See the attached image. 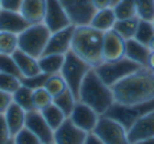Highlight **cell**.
Instances as JSON below:
<instances>
[{
  "mask_svg": "<svg viewBox=\"0 0 154 144\" xmlns=\"http://www.w3.org/2000/svg\"><path fill=\"white\" fill-rule=\"evenodd\" d=\"M114 100L117 104L135 105L154 100V71L140 66L130 75L112 85Z\"/></svg>",
  "mask_w": 154,
  "mask_h": 144,
  "instance_id": "obj_1",
  "label": "cell"
},
{
  "mask_svg": "<svg viewBox=\"0 0 154 144\" xmlns=\"http://www.w3.org/2000/svg\"><path fill=\"white\" fill-rule=\"evenodd\" d=\"M102 42H104V32H100L91 25H78L75 26L74 30L71 51H74L81 59H84L92 68H95L104 62Z\"/></svg>",
  "mask_w": 154,
  "mask_h": 144,
  "instance_id": "obj_2",
  "label": "cell"
},
{
  "mask_svg": "<svg viewBox=\"0 0 154 144\" xmlns=\"http://www.w3.org/2000/svg\"><path fill=\"white\" fill-rule=\"evenodd\" d=\"M78 101H82L84 104L89 105L100 115H104L108 108L115 103L112 88L101 79L94 68L88 72L82 81Z\"/></svg>",
  "mask_w": 154,
  "mask_h": 144,
  "instance_id": "obj_3",
  "label": "cell"
},
{
  "mask_svg": "<svg viewBox=\"0 0 154 144\" xmlns=\"http://www.w3.org/2000/svg\"><path fill=\"white\" fill-rule=\"evenodd\" d=\"M19 36V49L26 52L27 55H32L39 59L43 55L46 43L51 36V30L46 28L45 23L29 25Z\"/></svg>",
  "mask_w": 154,
  "mask_h": 144,
  "instance_id": "obj_4",
  "label": "cell"
},
{
  "mask_svg": "<svg viewBox=\"0 0 154 144\" xmlns=\"http://www.w3.org/2000/svg\"><path fill=\"white\" fill-rule=\"evenodd\" d=\"M91 69L92 66L87 63L84 59H81L74 51H69L65 55V62H63V66L60 71V75L65 79L68 89L74 94L76 100L79 95V88L82 85V81Z\"/></svg>",
  "mask_w": 154,
  "mask_h": 144,
  "instance_id": "obj_5",
  "label": "cell"
},
{
  "mask_svg": "<svg viewBox=\"0 0 154 144\" xmlns=\"http://www.w3.org/2000/svg\"><path fill=\"white\" fill-rule=\"evenodd\" d=\"M138 68H140L138 63H135L131 59H128L127 56H124L117 61H104L98 66H95L94 69L104 82L109 87H112L118 81H121L122 78H125Z\"/></svg>",
  "mask_w": 154,
  "mask_h": 144,
  "instance_id": "obj_6",
  "label": "cell"
},
{
  "mask_svg": "<svg viewBox=\"0 0 154 144\" xmlns=\"http://www.w3.org/2000/svg\"><path fill=\"white\" fill-rule=\"evenodd\" d=\"M154 110V100L153 101H148L144 104H135V105H122V104H117L114 103L108 111L104 114L107 117H111L117 120L118 123H121L127 131L131 128V125L138 120L144 114H147L150 111Z\"/></svg>",
  "mask_w": 154,
  "mask_h": 144,
  "instance_id": "obj_7",
  "label": "cell"
},
{
  "mask_svg": "<svg viewBox=\"0 0 154 144\" xmlns=\"http://www.w3.org/2000/svg\"><path fill=\"white\" fill-rule=\"evenodd\" d=\"M92 133H95L104 144H131L128 140L127 128L111 117L100 115L97 127Z\"/></svg>",
  "mask_w": 154,
  "mask_h": 144,
  "instance_id": "obj_8",
  "label": "cell"
},
{
  "mask_svg": "<svg viewBox=\"0 0 154 144\" xmlns=\"http://www.w3.org/2000/svg\"><path fill=\"white\" fill-rule=\"evenodd\" d=\"M43 23L51 30V33L72 25L69 14L66 13L65 7L62 6L59 0H46V12H45Z\"/></svg>",
  "mask_w": 154,
  "mask_h": 144,
  "instance_id": "obj_9",
  "label": "cell"
},
{
  "mask_svg": "<svg viewBox=\"0 0 154 144\" xmlns=\"http://www.w3.org/2000/svg\"><path fill=\"white\" fill-rule=\"evenodd\" d=\"M71 17L72 25H89L95 13L91 0H59Z\"/></svg>",
  "mask_w": 154,
  "mask_h": 144,
  "instance_id": "obj_10",
  "label": "cell"
},
{
  "mask_svg": "<svg viewBox=\"0 0 154 144\" xmlns=\"http://www.w3.org/2000/svg\"><path fill=\"white\" fill-rule=\"evenodd\" d=\"M74 30L75 25H69L68 28H63L58 32L51 33L43 55H66L72 49Z\"/></svg>",
  "mask_w": 154,
  "mask_h": 144,
  "instance_id": "obj_11",
  "label": "cell"
},
{
  "mask_svg": "<svg viewBox=\"0 0 154 144\" xmlns=\"http://www.w3.org/2000/svg\"><path fill=\"white\" fill-rule=\"evenodd\" d=\"M68 118L82 131L92 133L97 127L98 120H100V114L94 108H91L89 105L84 104L82 101H76L74 110Z\"/></svg>",
  "mask_w": 154,
  "mask_h": 144,
  "instance_id": "obj_12",
  "label": "cell"
},
{
  "mask_svg": "<svg viewBox=\"0 0 154 144\" xmlns=\"http://www.w3.org/2000/svg\"><path fill=\"white\" fill-rule=\"evenodd\" d=\"M25 127L29 128L35 136H38L43 144L54 141V130L46 123V120L43 118L40 111L32 110L26 112V124H25Z\"/></svg>",
  "mask_w": 154,
  "mask_h": 144,
  "instance_id": "obj_13",
  "label": "cell"
},
{
  "mask_svg": "<svg viewBox=\"0 0 154 144\" xmlns=\"http://www.w3.org/2000/svg\"><path fill=\"white\" fill-rule=\"evenodd\" d=\"M125 56V39L112 30L104 33L102 42V58L104 61H117Z\"/></svg>",
  "mask_w": 154,
  "mask_h": 144,
  "instance_id": "obj_14",
  "label": "cell"
},
{
  "mask_svg": "<svg viewBox=\"0 0 154 144\" xmlns=\"http://www.w3.org/2000/svg\"><path fill=\"white\" fill-rule=\"evenodd\" d=\"M85 131L78 128L69 118L60 125L59 128L54 131V143L55 144H84L87 138Z\"/></svg>",
  "mask_w": 154,
  "mask_h": 144,
  "instance_id": "obj_15",
  "label": "cell"
},
{
  "mask_svg": "<svg viewBox=\"0 0 154 144\" xmlns=\"http://www.w3.org/2000/svg\"><path fill=\"white\" fill-rule=\"evenodd\" d=\"M150 137H154V110L138 118L128 130V140L131 144Z\"/></svg>",
  "mask_w": 154,
  "mask_h": 144,
  "instance_id": "obj_16",
  "label": "cell"
},
{
  "mask_svg": "<svg viewBox=\"0 0 154 144\" xmlns=\"http://www.w3.org/2000/svg\"><path fill=\"white\" fill-rule=\"evenodd\" d=\"M29 22L22 16L20 12L13 10H2L0 12V32H10L19 35L27 29Z\"/></svg>",
  "mask_w": 154,
  "mask_h": 144,
  "instance_id": "obj_17",
  "label": "cell"
},
{
  "mask_svg": "<svg viewBox=\"0 0 154 144\" xmlns=\"http://www.w3.org/2000/svg\"><path fill=\"white\" fill-rule=\"evenodd\" d=\"M12 56H13L14 62H16V65L19 68L22 78H33V76H38L42 74L38 58L27 55L26 52H23L20 49H17Z\"/></svg>",
  "mask_w": 154,
  "mask_h": 144,
  "instance_id": "obj_18",
  "label": "cell"
},
{
  "mask_svg": "<svg viewBox=\"0 0 154 144\" xmlns=\"http://www.w3.org/2000/svg\"><path fill=\"white\" fill-rule=\"evenodd\" d=\"M46 12V0H23L20 13L29 22V25L43 23Z\"/></svg>",
  "mask_w": 154,
  "mask_h": 144,
  "instance_id": "obj_19",
  "label": "cell"
},
{
  "mask_svg": "<svg viewBox=\"0 0 154 144\" xmlns=\"http://www.w3.org/2000/svg\"><path fill=\"white\" fill-rule=\"evenodd\" d=\"M5 118H6V123L9 125L10 134L13 137L22 128H25V124H26V111L23 110L22 107H19L16 103H12L10 107L5 112Z\"/></svg>",
  "mask_w": 154,
  "mask_h": 144,
  "instance_id": "obj_20",
  "label": "cell"
},
{
  "mask_svg": "<svg viewBox=\"0 0 154 144\" xmlns=\"http://www.w3.org/2000/svg\"><path fill=\"white\" fill-rule=\"evenodd\" d=\"M150 52L151 51H150L147 45L140 43L138 41H135L134 38L125 41V56L128 59H131L133 62L138 63L140 66H147Z\"/></svg>",
  "mask_w": 154,
  "mask_h": 144,
  "instance_id": "obj_21",
  "label": "cell"
},
{
  "mask_svg": "<svg viewBox=\"0 0 154 144\" xmlns=\"http://www.w3.org/2000/svg\"><path fill=\"white\" fill-rule=\"evenodd\" d=\"M117 22V16H115L112 7H107V9H101V10H95L92 19L89 22V25L92 28L98 29L100 32H108L112 30L114 25Z\"/></svg>",
  "mask_w": 154,
  "mask_h": 144,
  "instance_id": "obj_22",
  "label": "cell"
},
{
  "mask_svg": "<svg viewBox=\"0 0 154 144\" xmlns=\"http://www.w3.org/2000/svg\"><path fill=\"white\" fill-rule=\"evenodd\" d=\"M65 62V55H42L39 58V66L42 74L56 75L60 74Z\"/></svg>",
  "mask_w": 154,
  "mask_h": 144,
  "instance_id": "obj_23",
  "label": "cell"
},
{
  "mask_svg": "<svg viewBox=\"0 0 154 144\" xmlns=\"http://www.w3.org/2000/svg\"><path fill=\"white\" fill-rule=\"evenodd\" d=\"M138 17H131V19H122V20H117L114 25V30L120 35L122 39H133L138 26Z\"/></svg>",
  "mask_w": 154,
  "mask_h": 144,
  "instance_id": "obj_24",
  "label": "cell"
},
{
  "mask_svg": "<svg viewBox=\"0 0 154 144\" xmlns=\"http://www.w3.org/2000/svg\"><path fill=\"white\" fill-rule=\"evenodd\" d=\"M40 112H42L43 118L46 120V123L51 125V128L54 131L56 130V128H59L68 118V117L62 112V110H59L55 104H51L48 108H45V110L40 111Z\"/></svg>",
  "mask_w": 154,
  "mask_h": 144,
  "instance_id": "obj_25",
  "label": "cell"
},
{
  "mask_svg": "<svg viewBox=\"0 0 154 144\" xmlns=\"http://www.w3.org/2000/svg\"><path fill=\"white\" fill-rule=\"evenodd\" d=\"M13 103H16L19 107H22L26 112L35 110V107H33V89L26 87V85H22V87L13 94Z\"/></svg>",
  "mask_w": 154,
  "mask_h": 144,
  "instance_id": "obj_26",
  "label": "cell"
},
{
  "mask_svg": "<svg viewBox=\"0 0 154 144\" xmlns=\"http://www.w3.org/2000/svg\"><path fill=\"white\" fill-rule=\"evenodd\" d=\"M19 49V36L10 32H0V55H13Z\"/></svg>",
  "mask_w": 154,
  "mask_h": 144,
  "instance_id": "obj_27",
  "label": "cell"
},
{
  "mask_svg": "<svg viewBox=\"0 0 154 144\" xmlns=\"http://www.w3.org/2000/svg\"><path fill=\"white\" fill-rule=\"evenodd\" d=\"M112 10H114L115 16H117V20L137 17L134 0H120L118 3H115L112 6Z\"/></svg>",
  "mask_w": 154,
  "mask_h": 144,
  "instance_id": "obj_28",
  "label": "cell"
},
{
  "mask_svg": "<svg viewBox=\"0 0 154 144\" xmlns=\"http://www.w3.org/2000/svg\"><path fill=\"white\" fill-rule=\"evenodd\" d=\"M43 88L55 98V97L60 95L62 92H65L68 89V85L65 82V79L62 78V75L56 74V75H48L46 81L43 84Z\"/></svg>",
  "mask_w": 154,
  "mask_h": 144,
  "instance_id": "obj_29",
  "label": "cell"
},
{
  "mask_svg": "<svg viewBox=\"0 0 154 144\" xmlns=\"http://www.w3.org/2000/svg\"><path fill=\"white\" fill-rule=\"evenodd\" d=\"M76 101H78V100L75 98V95L69 91V89H66L65 92H62L60 95L54 98V104L59 108V110H62V112H63L66 117L71 115V112L74 110Z\"/></svg>",
  "mask_w": 154,
  "mask_h": 144,
  "instance_id": "obj_30",
  "label": "cell"
},
{
  "mask_svg": "<svg viewBox=\"0 0 154 144\" xmlns=\"http://www.w3.org/2000/svg\"><path fill=\"white\" fill-rule=\"evenodd\" d=\"M154 38V26L153 22L150 20H141L138 22V26H137V30H135L134 39L138 41L143 45H150L151 39Z\"/></svg>",
  "mask_w": 154,
  "mask_h": 144,
  "instance_id": "obj_31",
  "label": "cell"
},
{
  "mask_svg": "<svg viewBox=\"0 0 154 144\" xmlns=\"http://www.w3.org/2000/svg\"><path fill=\"white\" fill-rule=\"evenodd\" d=\"M51 104H54V97L48 92L43 87L33 89V107L35 110L43 111L45 108H48Z\"/></svg>",
  "mask_w": 154,
  "mask_h": 144,
  "instance_id": "obj_32",
  "label": "cell"
},
{
  "mask_svg": "<svg viewBox=\"0 0 154 144\" xmlns=\"http://www.w3.org/2000/svg\"><path fill=\"white\" fill-rule=\"evenodd\" d=\"M137 17L141 20H150L154 19V0H134Z\"/></svg>",
  "mask_w": 154,
  "mask_h": 144,
  "instance_id": "obj_33",
  "label": "cell"
},
{
  "mask_svg": "<svg viewBox=\"0 0 154 144\" xmlns=\"http://www.w3.org/2000/svg\"><path fill=\"white\" fill-rule=\"evenodd\" d=\"M20 87H22L20 78L0 72V91H5V92H9V94L13 95Z\"/></svg>",
  "mask_w": 154,
  "mask_h": 144,
  "instance_id": "obj_34",
  "label": "cell"
},
{
  "mask_svg": "<svg viewBox=\"0 0 154 144\" xmlns=\"http://www.w3.org/2000/svg\"><path fill=\"white\" fill-rule=\"evenodd\" d=\"M0 72L9 74V75H14L22 79L20 71L12 55H0Z\"/></svg>",
  "mask_w": 154,
  "mask_h": 144,
  "instance_id": "obj_35",
  "label": "cell"
},
{
  "mask_svg": "<svg viewBox=\"0 0 154 144\" xmlns=\"http://www.w3.org/2000/svg\"><path fill=\"white\" fill-rule=\"evenodd\" d=\"M13 140H14V144H43L42 141L39 140L38 136H35L32 131L29 128H22V130L13 136Z\"/></svg>",
  "mask_w": 154,
  "mask_h": 144,
  "instance_id": "obj_36",
  "label": "cell"
},
{
  "mask_svg": "<svg viewBox=\"0 0 154 144\" xmlns=\"http://www.w3.org/2000/svg\"><path fill=\"white\" fill-rule=\"evenodd\" d=\"M48 75L46 74H40L38 76H33V78H22L20 81H22V85H26L29 88H39V87H43V84L46 81Z\"/></svg>",
  "mask_w": 154,
  "mask_h": 144,
  "instance_id": "obj_37",
  "label": "cell"
},
{
  "mask_svg": "<svg viewBox=\"0 0 154 144\" xmlns=\"http://www.w3.org/2000/svg\"><path fill=\"white\" fill-rule=\"evenodd\" d=\"M10 138H12V134H10L9 125L6 123L5 114H0V144L7 143Z\"/></svg>",
  "mask_w": 154,
  "mask_h": 144,
  "instance_id": "obj_38",
  "label": "cell"
},
{
  "mask_svg": "<svg viewBox=\"0 0 154 144\" xmlns=\"http://www.w3.org/2000/svg\"><path fill=\"white\" fill-rule=\"evenodd\" d=\"M12 103H13V95L5 91H0V114H5Z\"/></svg>",
  "mask_w": 154,
  "mask_h": 144,
  "instance_id": "obj_39",
  "label": "cell"
},
{
  "mask_svg": "<svg viewBox=\"0 0 154 144\" xmlns=\"http://www.w3.org/2000/svg\"><path fill=\"white\" fill-rule=\"evenodd\" d=\"M0 2L5 10H13V12H20V7L23 3V0H0Z\"/></svg>",
  "mask_w": 154,
  "mask_h": 144,
  "instance_id": "obj_40",
  "label": "cell"
},
{
  "mask_svg": "<svg viewBox=\"0 0 154 144\" xmlns=\"http://www.w3.org/2000/svg\"><path fill=\"white\" fill-rule=\"evenodd\" d=\"M91 3H92V6H94L95 10L112 7V0H91Z\"/></svg>",
  "mask_w": 154,
  "mask_h": 144,
  "instance_id": "obj_41",
  "label": "cell"
},
{
  "mask_svg": "<svg viewBox=\"0 0 154 144\" xmlns=\"http://www.w3.org/2000/svg\"><path fill=\"white\" fill-rule=\"evenodd\" d=\"M84 144H104V143H102V140H101L95 133H88Z\"/></svg>",
  "mask_w": 154,
  "mask_h": 144,
  "instance_id": "obj_42",
  "label": "cell"
},
{
  "mask_svg": "<svg viewBox=\"0 0 154 144\" xmlns=\"http://www.w3.org/2000/svg\"><path fill=\"white\" fill-rule=\"evenodd\" d=\"M147 68H150L151 71H154V51H151V52H150V55H148Z\"/></svg>",
  "mask_w": 154,
  "mask_h": 144,
  "instance_id": "obj_43",
  "label": "cell"
},
{
  "mask_svg": "<svg viewBox=\"0 0 154 144\" xmlns=\"http://www.w3.org/2000/svg\"><path fill=\"white\" fill-rule=\"evenodd\" d=\"M134 144H154V137H150V138H144L141 141H137Z\"/></svg>",
  "mask_w": 154,
  "mask_h": 144,
  "instance_id": "obj_44",
  "label": "cell"
},
{
  "mask_svg": "<svg viewBox=\"0 0 154 144\" xmlns=\"http://www.w3.org/2000/svg\"><path fill=\"white\" fill-rule=\"evenodd\" d=\"M148 48H150V51H154V38L151 39V42H150V45H148Z\"/></svg>",
  "mask_w": 154,
  "mask_h": 144,
  "instance_id": "obj_45",
  "label": "cell"
},
{
  "mask_svg": "<svg viewBox=\"0 0 154 144\" xmlns=\"http://www.w3.org/2000/svg\"><path fill=\"white\" fill-rule=\"evenodd\" d=\"M5 144H14V140H13V137L10 138V140H9V141H7V143H5Z\"/></svg>",
  "mask_w": 154,
  "mask_h": 144,
  "instance_id": "obj_46",
  "label": "cell"
},
{
  "mask_svg": "<svg viewBox=\"0 0 154 144\" xmlns=\"http://www.w3.org/2000/svg\"><path fill=\"white\" fill-rule=\"evenodd\" d=\"M118 2H120V0H112V6H114L115 3H118Z\"/></svg>",
  "mask_w": 154,
  "mask_h": 144,
  "instance_id": "obj_47",
  "label": "cell"
},
{
  "mask_svg": "<svg viewBox=\"0 0 154 144\" xmlns=\"http://www.w3.org/2000/svg\"><path fill=\"white\" fill-rule=\"evenodd\" d=\"M2 10H3V7H2V2H0V12H2Z\"/></svg>",
  "mask_w": 154,
  "mask_h": 144,
  "instance_id": "obj_48",
  "label": "cell"
},
{
  "mask_svg": "<svg viewBox=\"0 0 154 144\" xmlns=\"http://www.w3.org/2000/svg\"><path fill=\"white\" fill-rule=\"evenodd\" d=\"M46 144H55V143H54V141H51V143H46Z\"/></svg>",
  "mask_w": 154,
  "mask_h": 144,
  "instance_id": "obj_49",
  "label": "cell"
},
{
  "mask_svg": "<svg viewBox=\"0 0 154 144\" xmlns=\"http://www.w3.org/2000/svg\"><path fill=\"white\" fill-rule=\"evenodd\" d=\"M153 26H154V19H153Z\"/></svg>",
  "mask_w": 154,
  "mask_h": 144,
  "instance_id": "obj_50",
  "label": "cell"
}]
</instances>
